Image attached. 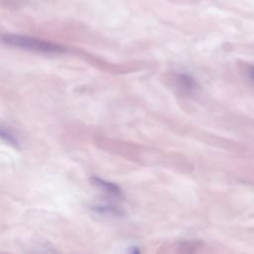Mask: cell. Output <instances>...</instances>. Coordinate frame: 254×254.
<instances>
[{
    "label": "cell",
    "instance_id": "6da1fadb",
    "mask_svg": "<svg viewBox=\"0 0 254 254\" xmlns=\"http://www.w3.org/2000/svg\"><path fill=\"white\" fill-rule=\"evenodd\" d=\"M2 41L8 46L39 53H64L65 51L63 46L58 44L22 35L7 34L2 37Z\"/></svg>",
    "mask_w": 254,
    "mask_h": 254
},
{
    "label": "cell",
    "instance_id": "7a4b0ae2",
    "mask_svg": "<svg viewBox=\"0 0 254 254\" xmlns=\"http://www.w3.org/2000/svg\"><path fill=\"white\" fill-rule=\"evenodd\" d=\"M91 183L94 186L98 187L99 189L103 190L105 192L110 193L112 195H121V193H122L121 189L117 185H115L113 183H110V182H107V181H104V180H102L98 177L93 176L91 178Z\"/></svg>",
    "mask_w": 254,
    "mask_h": 254
},
{
    "label": "cell",
    "instance_id": "3957f363",
    "mask_svg": "<svg viewBox=\"0 0 254 254\" xmlns=\"http://www.w3.org/2000/svg\"><path fill=\"white\" fill-rule=\"evenodd\" d=\"M176 79H177L179 87L184 90L191 91L196 87V82L194 81V79L186 73L179 74Z\"/></svg>",
    "mask_w": 254,
    "mask_h": 254
},
{
    "label": "cell",
    "instance_id": "277c9868",
    "mask_svg": "<svg viewBox=\"0 0 254 254\" xmlns=\"http://www.w3.org/2000/svg\"><path fill=\"white\" fill-rule=\"evenodd\" d=\"M1 137L3 140L7 141L9 144L13 145L14 147L19 146V141L17 140V138L8 129H5L3 126L1 127Z\"/></svg>",
    "mask_w": 254,
    "mask_h": 254
},
{
    "label": "cell",
    "instance_id": "5b68a950",
    "mask_svg": "<svg viewBox=\"0 0 254 254\" xmlns=\"http://www.w3.org/2000/svg\"><path fill=\"white\" fill-rule=\"evenodd\" d=\"M96 211H98L99 213H103V214H118L119 211L113 207V206H97L95 208Z\"/></svg>",
    "mask_w": 254,
    "mask_h": 254
},
{
    "label": "cell",
    "instance_id": "8992f818",
    "mask_svg": "<svg viewBox=\"0 0 254 254\" xmlns=\"http://www.w3.org/2000/svg\"><path fill=\"white\" fill-rule=\"evenodd\" d=\"M250 76H251V78L254 80V67L251 69V71H250Z\"/></svg>",
    "mask_w": 254,
    "mask_h": 254
}]
</instances>
